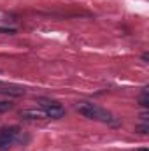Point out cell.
<instances>
[{
	"label": "cell",
	"instance_id": "obj_4",
	"mask_svg": "<svg viewBox=\"0 0 149 151\" xmlns=\"http://www.w3.org/2000/svg\"><path fill=\"white\" fill-rule=\"evenodd\" d=\"M0 91L2 93H7V95H16V97L25 93V90L16 88V86H11V84H4V83H0Z\"/></svg>",
	"mask_w": 149,
	"mask_h": 151
},
{
	"label": "cell",
	"instance_id": "obj_5",
	"mask_svg": "<svg viewBox=\"0 0 149 151\" xmlns=\"http://www.w3.org/2000/svg\"><path fill=\"white\" fill-rule=\"evenodd\" d=\"M21 116L23 118H28V119H40V118L46 116V113L44 111H23Z\"/></svg>",
	"mask_w": 149,
	"mask_h": 151
},
{
	"label": "cell",
	"instance_id": "obj_7",
	"mask_svg": "<svg viewBox=\"0 0 149 151\" xmlns=\"http://www.w3.org/2000/svg\"><path fill=\"white\" fill-rule=\"evenodd\" d=\"M140 151H148V150H140Z\"/></svg>",
	"mask_w": 149,
	"mask_h": 151
},
{
	"label": "cell",
	"instance_id": "obj_2",
	"mask_svg": "<svg viewBox=\"0 0 149 151\" xmlns=\"http://www.w3.org/2000/svg\"><path fill=\"white\" fill-rule=\"evenodd\" d=\"M42 107H44L46 116H51V118H62L65 114V109L58 102H46V104H42Z\"/></svg>",
	"mask_w": 149,
	"mask_h": 151
},
{
	"label": "cell",
	"instance_id": "obj_1",
	"mask_svg": "<svg viewBox=\"0 0 149 151\" xmlns=\"http://www.w3.org/2000/svg\"><path fill=\"white\" fill-rule=\"evenodd\" d=\"M77 111L82 116L91 118V119H102V121H109L111 119L109 113H105L104 109H100V107H97L93 104H81V106H77Z\"/></svg>",
	"mask_w": 149,
	"mask_h": 151
},
{
	"label": "cell",
	"instance_id": "obj_6",
	"mask_svg": "<svg viewBox=\"0 0 149 151\" xmlns=\"http://www.w3.org/2000/svg\"><path fill=\"white\" fill-rule=\"evenodd\" d=\"M7 109H11V104L9 102H0V113H4Z\"/></svg>",
	"mask_w": 149,
	"mask_h": 151
},
{
	"label": "cell",
	"instance_id": "obj_3",
	"mask_svg": "<svg viewBox=\"0 0 149 151\" xmlns=\"http://www.w3.org/2000/svg\"><path fill=\"white\" fill-rule=\"evenodd\" d=\"M14 134H16V128H4V130L0 132V151L7 150V148L11 146Z\"/></svg>",
	"mask_w": 149,
	"mask_h": 151
}]
</instances>
